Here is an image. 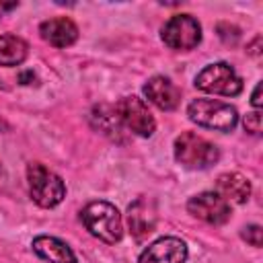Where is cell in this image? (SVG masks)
Segmentation results:
<instances>
[{"label":"cell","instance_id":"cell-17","mask_svg":"<svg viewBox=\"0 0 263 263\" xmlns=\"http://www.w3.org/2000/svg\"><path fill=\"white\" fill-rule=\"evenodd\" d=\"M261 234H263V228L259 226V224H249V226H245L242 228V232H240V236H242V240H247L249 245H253V247H261Z\"/></svg>","mask_w":263,"mask_h":263},{"label":"cell","instance_id":"cell-3","mask_svg":"<svg viewBox=\"0 0 263 263\" xmlns=\"http://www.w3.org/2000/svg\"><path fill=\"white\" fill-rule=\"evenodd\" d=\"M220 150L214 142L195 132H183L175 140V160L189 171H203L216 164Z\"/></svg>","mask_w":263,"mask_h":263},{"label":"cell","instance_id":"cell-18","mask_svg":"<svg viewBox=\"0 0 263 263\" xmlns=\"http://www.w3.org/2000/svg\"><path fill=\"white\" fill-rule=\"evenodd\" d=\"M242 125H245V132L253 134V136H259L261 134V111H251L245 115L242 119Z\"/></svg>","mask_w":263,"mask_h":263},{"label":"cell","instance_id":"cell-24","mask_svg":"<svg viewBox=\"0 0 263 263\" xmlns=\"http://www.w3.org/2000/svg\"><path fill=\"white\" fill-rule=\"evenodd\" d=\"M0 88H2V90H4V88H6V84H4V82H2V80H0Z\"/></svg>","mask_w":263,"mask_h":263},{"label":"cell","instance_id":"cell-13","mask_svg":"<svg viewBox=\"0 0 263 263\" xmlns=\"http://www.w3.org/2000/svg\"><path fill=\"white\" fill-rule=\"evenodd\" d=\"M31 249L37 257H41L47 263H78L74 251L70 249V245L58 236H49V234H39L33 238Z\"/></svg>","mask_w":263,"mask_h":263},{"label":"cell","instance_id":"cell-23","mask_svg":"<svg viewBox=\"0 0 263 263\" xmlns=\"http://www.w3.org/2000/svg\"><path fill=\"white\" fill-rule=\"evenodd\" d=\"M2 179H4V168L0 166V181H2Z\"/></svg>","mask_w":263,"mask_h":263},{"label":"cell","instance_id":"cell-14","mask_svg":"<svg viewBox=\"0 0 263 263\" xmlns=\"http://www.w3.org/2000/svg\"><path fill=\"white\" fill-rule=\"evenodd\" d=\"M216 193L228 203H245L251 197V183L240 173H222L216 179Z\"/></svg>","mask_w":263,"mask_h":263},{"label":"cell","instance_id":"cell-9","mask_svg":"<svg viewBox=\"0 0 263 263\" xmlns=\"http://www.w3.org/2000/svg\"><path fill=\"white\" fill-rule=\"evenodd\" d=\"M189 257L185 240L177 236H162L150 242L138 257V263H185Z\"/></svg>","mask_w":263,"mask_h":263},{"label":"cell","instance_id":"cell-20","mask_svg":"<svg viewBox=\"0 0 263 263\" xmlns=\"http://www.w3.org/2000/svg\"><path fill=\"white\" fill-rule=\"evenodd\" d=\"M259 45H261V35H257V37L253 39V43L249 45V49H247V51H249V53H251L253 58H259V53H261V49H259Z\"/></svg>","mask_w":263,"mask_h":263},{"label":"cell","instance_id":"cell-12","mask_svg":"<svg viewBox=\"0 0 263 263\" xmlns=\"http://www.w3.org/2000/svg\"><path fill=\"white\" fill-rule=\"evenodd\" d=\"M39 33L41 39L53 47H70L78 39V27L68 16H55L43 21L39 25Z\"/></svg>","mask_w":263,"mask_h":263},{"label":"cell","instance_id":"cell-22","mask_svg":"<svg viewBox=\"0 0 263 263\" xmlns=\"http://www.w3.org/2000/svg\"><path fill=\"white\" fill-rule=\"evenodd\" d=\"M6 129H8V125H6V121L0 117V132H6Z\"/></svg>","mask_w":263,"mask_h":263},{"label":"cell","instance_id":"cell-6","mask_svg":"<svg viewBox=\"0 0 263 263\" xmlns=\"http://www.w3.org/2000/svg\"><path fill=\"white\" fill-rule=\"evenodd\" d=\"M160 39L168 49L191 51L201 43V25L191 14H175L162 25Z\"/></svg>","mask_w":263,"mask_h":263},{"label":"cell","instance_id":"cell-8","mask_svg":"<svg viewBox=\"0 0 263 263\" xmlns=\"http://www.w3.org/2000/svg\"><path fill=\"white\" fill-rule=\"evenodd\" d=\"M187 212L212 226H220L226 224L230 220V203L226 199H222L216 191H201L197 195H193L187 201Z\"/></svg>","mask_w":263,"mask_h":263},{"label":"cell","instance_id":"cell-16","mask_svg":"<svg viewBox=\"0 0 263 263\" xmlns=\"http://www.w3.org/2000/svg\"><path fill=\"white\" fill-rule=\"evenodd\" d=\"M29 55V45L23 37L4 33L0 35V66L4 68H14L21 66Z\"/></svg>","mask_w":263,"mask_h":263},{"label":"cell","instance_id":"cell-15","mask_svg":"<svg viewBox=\"0 0 263 263\" xmlns=\"http://www.w3.org/2000/svg\"><path fill=\"white\" fill-rule=\"evenodd\" d=\"M90 119H92L95 127L99 132H103L107 138H111L115 142H123V125H121L113 105H107V103L95 105L90 111Z\"/></svg>","mask_w":263,"mask_h":263},{"label":"cell","instance_id":"cell-10","mask_svg":"<svg viewBox=\"0 0 263 263\" xmlns=\"http://www.w3.org/2000/svg\"><path fill=\"white\" fill-rule=\"evenodd\" d=\"M156 205L152 199L148 197H138L134 203H129L127 208V224H129V232L132 236L142 242L144 238H148L154 228H156Z\"/></svg>","mask_w":263,"mask_h":263},{"label":"cell","instance_id":"cell-5","mask_svg":"<svg viewBox=\"0 0 263 263\" xmlns=\"http://www.w3.org/2000/svg\"><path fill=\"white\" fill-rule=\"evenodd\" d=\"M195 88L210 95H222V97H236L242 92V78L236 74V70L226 62H214L203 66L195 80Z\"/></svg>","mask_w":263,"mask_h":263},{"label":"cell","instance_id":"cell-11","mask_svg":"<svg viewBox=\"0 0 263 263\" xmlns=\"http://www.w3.org/2000/svg\"><path fill=\"white\" fill-rule=\"evenodd\" d=\"M142 90L144 97L160 111H173L181 103V88L166 76H152Z\"/></svg>","mask_w":263,"mask_h":263},{"label":"cell","instance_id":"cell-1","mask_svg":"<svg viewBox=\"0 0 263 263\" xmlns=\"http://www.w3.org/2000/svg\"><path fill=\"white\" fill-rule=\"evenodd\" d=\"M80 218H82L86 230H88L95 238H99V240H103V242H107V245H115V242H119L121 236H123L121 214H119V210H117L113 203H109V201H90V203L82 210Z\"/></svg>","mask_w":263,"mask_h":263},{"label":"cell","instance_id":"cell-4","mask_svg":"<svg viewBox=\"0 0 263 263\" xmlns=\"http://www.w3.org/2000/svg\"><path fill=\"white\" fill-rule=\"evenodd\" d=\"M27 183L29 195L39 208H55L66 197V185L60 175L43 166L41 162H31L27 166Z\"/></svg>","mask_w":263,"mask_h":263},{"label":"cell","instance_id":"cell-19","mask_svg":"<svg viewBox=\"0 0 263 263\" xmlns=\"http://www.w3.org/2000/svg\"><path fill=\"white\" fill-rule=\"evenodd\" d=\"M251 105H253L257 111H261V82H257V86H255V90H253V95H251Z\"/></svg>","mask_w":263,"mask_h":263},{"label":"cell","instance_id":"cell-7","mask_svg":"<svg viewBox=\"0 0 263 263\" xmlns=\"http://www.w3.org/2000/svg\"><path fill=\"white\" fill-rule=\"evenodd\" d=\"M115 113L123 125V129L132 132L134 136H140V138H150L156 129V121L148 109V105L136 97V95H127V97H121L115 105Z\"/></svg>","mask_w":263,"mask_h":263},{"label":"cell","instance_id":"cell-2","mask_svg":"<svg viewBox=\"0 0 263 263\" xmlns=\"http://www.w3.org/2000/svg\"><path fill=\"white\" fill-rule=\"evenodd\" d=\"M187 115L195 125L214 132H232L238 123V111L218 99H193L187 105Z\"/></svg>","mask_w":263,"mask_h":263},{"label":"cell","instance_id":"cell-21","mask_svg":"<svg viewBox=\"0 0 263 263\" xmlns=\"http://www.w3.org/2000/svg\"><path fill=\"white\" fill-rule=\"evenodd\" d=\"M18 6V2H0V16L8 14L10 10H14Z\"/></svg>","mask_w":263,"mask_h":263}]
</instances>
